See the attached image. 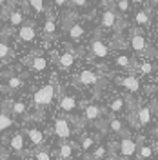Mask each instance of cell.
<instances>
[{
    "mask_svg": "<svg viewBox=\"0 0 158 160\" xmlns=\"http://www.w3.org/2000/svg\"><path fill=\"white\" fill-rule=\"evenodd\" d=\"M27 6H31L37 13H44L46 8H44V0H27Z\"/></svg>",
    "mask_w": 158,
    "mask_h": 160,
    "instance_id": "4316f807",
    "label": "cell"
},
{
    "mask_svg": "<svg viewBox=\"0 0 158 160\" xmlns=\"http://www.w3.org/2000/svg\"><path fill=\"white\" fill-rule=\"evenodd\" d=\"M116 82H118L120 86H124L126 89H129V91H133V93H136V91L140 89V82H138V78L136 77H124V78H116Z\"/></svg>",
    "mask_w": 158,
    "mask_h": 160,
    "instance_id": "8992f818",
    "label": "cell"
},
{
    "mask_svg": "<svg viewBox=\"0 0 158 160\" xmlns=\"http://www.w3.org/2000/svg\"><path fill=\"white\" fill-rule=\"evenodd\" d=\"M35 158H37V160H51V155H49V151L40 149V151L35 153Z\"/></svg>",
    "mask_w": 158,
    "mask_h": 160,
    "instance_id": "836d02e7",
    "label": "cell"
},
{
    "mask_svg": "<svg viewBox=\"0 0 158 160\" xmlns=\"http://www.w3.org/2000/svg\"><path fill=\"white\" fill-rule=\"evenodd\" d=\"M31 68L35 71H44L47 68V60L44 58V57H35L33 62H31Z\"/></svg>",
    "mask_w": 158,
    "mask_h": 160,
    "instance_id": "d6986e66",
    "label": "cell"
},
{
    "mask_svg": "<svg viewBox=\"0 0 158 160\" xmlns=\"http://www.w3.org/2000/svg\"><path fill=\"white\" fill-rule=\"evenodd\" d=\"M18 37H20V40H24V42H33L35 37H37L35 28H33V26H20Z\"/></svg>",
    "mask_w": 158,
    "mask_h": 160,
    "instance_id": "30bf717a",
    "label": "cell"
},
{
    "mask_svg": "<svg viewBox=\"0 0 158 160\" xmlns=\"http://www.w3.org/2000/svg\"><path fill=\"white\" fill-rule=\"evenodd\" d=\"M136 153H138L140 160H146V158H149V157L153 155V148H149V146H142V142H140V148H136Z\"/></svg>",
    "mask_w": 158,
    "mask_h": 160,
    "instance_id": "7402d4cb",
    "label": "cell"
},
{
    "mask_svg": "<svg viewBox=\"0 0 158 160\" xmlns=\"http://www.w3.org/2000/svg\"><path fill=\"white\" fill-rule=\"evenodd\" d=\"M11 126H13V118H11L6 111H0V133L9 129Z\"/></svg>",
    "mask_w": 158,
    "mask_h": 160,
    "instance_id": "e0dca14e",
    "label": "cell"
},
{
    "mask_svg": "<svg viewBox=\"0 0 158 160\" xmlns=\"http://www.w3.org/2000/svg\"><path fill=\"white\" fill-rule=\"evenodd\" d=\"M93 146H95V140L91 138V137H82V140H80V148H82L84 151H89Z\"/></svg>",
    "mask_w": 158,
    "mask_h": 160,
    "instance_id": "f546056e",
    "label": "cell"
},
{
    "mask_svg": "<svg viewBox=\"0 0 158 160\" xmlns=\"http://www.w3.org/2000/svg\"><path fill=\"white\" fill-rule=\"evenodd\" d=\"M109 108H111V111H113V113H120V111L124 109V98H115L113 100V102H111V106H109Z\"/></svg>",
    "mask_w": 158,
    "mask_h": 160,
    "instance_id": "83f0119b",
    "label": "cell"
},
{
    "mask_svg": "<svg viewBox=\"0 0 158 160\" xmlns=\"http://www.w3.org/2000/svg\"><path fill=\"white\" fill-rule=\"evenodd\" d=\"M131 48L136 51V53H144L147 49V42L144 38V33L142 31H133L131 33Z\"/></svg>",
    "mask_w": 158,
    "mask_h": 160,
    "instance_id": "3957f363",
    "label": "cell"
},
{
    "mask_svg": "<svg viewBox=\"0 0 158 160\" xmlns=\"http://www.w3.org/2000/svg\"><path fill=\"white\" fill-rule=\"evenodd\" d=\"M106 158V148L104 146H98L93 149V155L89 157V160H104Z\"/></svg>",
    "mask_w": 158,
    "mask_h": 160,
    "instance_id": "cb8c5ba5",
    "label": "cell"
},
{
    "mask_svg": "<svg viewBox=\"0 0 158 160\" xmlns=\"http://www.w3.org/2000/svg\"><path fill=\"white\" fill-rule=\"evenodd\" d=\"M53 131H55V135H57L58 138H62V140L69 138L71 133H73L71 124L66 118H57L55 120V124H53Z\"/></svg>",
    "mask_w": 158,
    "mask_h": 160,
    "instance_id": "7a4b0ae2",
    "label": "cell"
},
{
    "mask_svg": "<svg viewBox=\"0 0 158 160\" xmlns=\"http://www.w3.org/2000/svg\"><path fill=\"white\" fill-rule=\"evenodd\" d=\"M4 4H6V0H0V8H2V6H4Z\"/></svg>",
    "mask_w": 158,
    "mask_h": 160,
    "instance_id": "f35d334b",
    "label": "cell"
},
{
    "mask_svg": "<svg viewBox=\"0 0 158 160\" xmlns=\"http://www.w3.org/2000/svg\"><path fill=\"white\" fill-rule=\"evenodd\" d=\"M131 2H133V4H144L146 0H131Z\"/></svg>",
    "mask_w": 158,
    "mask_h": 160,
    "instance_id": "74e56055",
    "label": "cell"
},
{
    "mask_svg": "<svg viewBox=\"0 0 158 160\" xmlns=\"http://www.w3.org/2000/svg\"><path fill=\"white\" fill-rule=\"evenodd\" d=\"M116 15L113 13V9H106L102 15V28H115L116 26Z\"/></svg>",
    "mask_w": 158,
    "mask_h": 160,
    "instance_id": "7c38bea8",
    "label": "cell"
},
{
    "mask_svg": "<svg viewBox=\"0 0 158 160\" xmlns=\"http://www.w3.org/2000/svg\"><path fill=\"white\" fill-rule=\"evenodd\" d=\"M44 35L49 38V37H53L55 35V18L53 17H47V20H46V24H44Z\"/></svg>",
    "mask_w": 158,
    "mask_h": 160,
    "instance_id": "ffe728a7",
    "label": "cell"
},
{
    "mask_svg": "<svg viewBox=\"0 0 158 160\" xmlns=\"http://www.w3.org/2000/svg\"><path fill=\"white\" fill-rule=\"evenodd\" d=\"M11 111L15 115H26V104L24 102H13L11 104Z\"/></svg>",
    "mask_w": 158,
    "mask_h": 160,
    "instance_id": "484cf974",
    "label": "cell"
},
{
    "mask_svg": "<svg viewBox=\"0 0 158 160\" xmlns=\"http://www.w3.org/2000/svg\"><path fill=\"white\" fill-rule=\"evenodd\" d=\"M109 129L115 131V133H122V131H124V126H122V122H120V120L111 118V120H109Z\"/></svg>",
    "mask_w": 158,
    "mask_h": 160,
    "instance_id": "4dcf8cb0",
    "label": "cell"
},
{
    "mask_svg": "<svg viewBox=\"0 0 158 160\" xmlns=\"http://www.w3.org/2000/svg\"><path fill=\"white\" fill-rule=\"evenodd\" d=\"M60 158H71V155H73V148H71V144H62L60 146Z\"/></svg>",
    "mask_w": 158,
    "mask_h": 160,
    "instance_id": "d4e9b609",
    "label": "cell"
},
{
    "mask_svg": "<svg viewBox=\"0 0 158 160\" xmlns=\"http://www.w3.org/2000/svg\"><path fill=\"white\" fill-rule=\"evenodd\" d=\"M135 22H136L138 26H147L149 22H151V17H149L147 11H138V13L135 15Z\"/></svg>",
    "mask_w": 158,
    "mask_h": 160,
    "instance_id": "44dd1931",
    "label": "cell"
},
{
    "mask_svg": "<svg viewBox=\"0 0 158 160\" xmlns=\"http://www.w3.org/2000/svg\"><path fill=\"white\" fill-rule=\"evenodd\" d=\"M136 69H138V73H142V75H149V73H153V64L144 62V64L136 66Z\"/></svg>",
    "mask_w": 158,
    "mask_h": 160,
    "instance_id": "1f68e13d",
    "label": "cell"
},
{
    "mask_svg": "<svg viewBox=\"0 0 158 160\" xmlns=\"http://www.w3.org/2000/svg\"><path fill=\"white\" fill-rule=\"evenodd\" d=\"M55 4H57V6H64V4H66V0H55Z\"/></svg>",
    "mask_w": 158,
    "mask_h": 160,
    "instance_id": "8d00e7d4",
    "label": "cell"
},
{
    "mask_svg": "<svg viewBox=\"0 0 158 160\" xmlns=\"http://www.w3.org/2000/svg\"><path fill=\"white\" fill-rule=\"evenodd\" d=\"M118 9L122 13H126L129 9V0H118Z\"/></svg>",
    "mask_w": 158,
    "mask_h": 160,
    "instance_id": "e575fe53",
    "label": "cell"
},
{
    "mask_svg": "<svg viewBox=\"0 0 158 160\" xmlns=\"http://www.w3.org/2000/svg\"><path fill=\"white\" fill-rule=\"evenodd\" d=\"M11 55V46L6 42H0V60H6Z\"/></svg>",
    "mask_w": 158,
    "mask_h": 160,
    "instance_id": "f1b7e54d",
    "label": "cell"
},
{
    "mask_svg": "<svg viewBox=\"0 0 158 160\" xmlns=\"http://www.w3.org/2000/svg\"><path fill=\"white\" fill-rule=\"evenodd\" d=\"M27 137H29V142L33 146H40V144H44V133L40 129H35V128H31L27 129Z\"/></svg>",
    "mask_w": 158,
    "mask_h": 160,
    "instance_id": "5bb4252c",
    "label": "cell"
},
{
    "mask_svg": "<svg viewBox=\"0 0 158 160\" xmlns=\"http://www.w3.org/2000/svg\"><path fill=\"white\" fill-rule=\"evenodd\" d=\"M58 64L62 69H69L71 66L75 64V57H73V53H69V51H66V53H62L58 58Z\"/></svg>",
    "mask_w": 158,
    "mask_h": 160,
    "instance_id": "9a60e30c",
    "label": "cell"
},
{
    "mask_svg": "<svg viewBox=\"0 0 158 160\" xmlns=\"http://www.w3.org/2000/svg\"><path fill=\"white\" fill-rule=\"evenodd\" d=\"M7 20H9L11 26H20L24 22V15H22V11H11L7 15Z\"/></svg>",
    "mask_w": 158,
    "mask_h": 160,
    "instance_id": "ac0fdd59",
    "label": "cell"
},
{
    "mask_svg": "<svg viewBox=\"0 0 158 160\" xmlns=\"http://www.w3.org/2000/svg\"><path fill=\"white\" fill-rule=\"evenodd\" d=\"M135 153H136V144H135V140L129 138V137L120 140V155H122L124 158H131Z\"/></svg>",
    "mask_w": 158,
    "mask_h": 160,
    "instance_id": "277c9868",
    "label": "cell"
},
{
    "mask_svg": "<svg viewBox=\"0 0 158 160\" xmlns=\"http://www.w3.org/2000/svg\"><path fill=\"white\" fill-rule=\"evenodd\" d=\"M91 53H93L96 58H107L109 49H107V46H106L102 40L95 38L93 42H91Z\"/></svg>",
    "mask_w": 158,
    "mask_h": 160,
    "instance_id": "5b68a950",
    "label": "cell"
},
{
    "mask_svg": "<svg viewBox=\"0 0 158 160\" xmlns=\"http://www.w3.org/2000/svg\"><path fill=\"white\" fill-rule=\"evenodd\" d=\"M55 95H57V84H46V86H42L40 89L35 91V95H33V104L37 106V108H46V106H49L51 102L55 100Z\"/></svg>",
    "mask_w": 158,
    "mask_h": 160,
    "instance_id": "6da1fadb",
    "label": "cell"
},
{
    "mask_svg": "<svg viewBox=\"0 0 158 160\" xmlns=\"http://www.w3.org/2000/svg\"><path fill=\"white\" fill-rule=\"evenodd\" d=\"M71 4L75 8H86L87 6V0H71Z\"/></svg>",
    "mask_w": 158,
    "mask_h": 160,
    "instance_id": "d590c367",
    "label": "cell"
},
{
    "mask_svg": "<svg viewBox=\"0 0 158 160\" xmlns=\"http://www.w3.org/2000/svg\"><path fill=\"white\" fill-rule=\"evenodd\" d=\"M9 149L15 151V153L24 151V135L22 133H15L9 138Z\"/></svg>",
    "mask_w": 158,
    "mask_h": 160,
    "instance_id": "9c48e42d",
    "label": "cell"
},
{
    "mask_svg": "<svg viewBox=\"0 0 158 160\" xmlns=\"http://www.w3.org/2000/svg\"><path fill=\"white\" fill-rule=\"evenodd\" d=\"M78 80L84 84V86H95L96 82L100 80V77L95 73V71H91V69H84L82 73H80V77Z\"/></svg>",
    "mask_w": 158,
    "mask_h": 160,
    "instance_id": "52a82bcc",
    "label": "cell"
},
{
    "mask_svg": "<svg viewBox=\"0 0 158 160\" xmlns=\"http://www.w3.org/2000/svg\"><path fill=\"white\" fill-rule=\"evenodd\" d=\"M67 33H69V37L73 40H78V38H82V37L86 35V29H84L82 24H73L69 29H67Z\"/></svg>",
    "mask_w": 158,
    "mask_h": 160,
    "instance_id": "2e32d148",
    "label": "cell"
},
{
    "mask_svg": "<svg viewBox=\"0 0 158 160\" xmlns=\"http://www.w3.org/2000/svg\"><path fill=\"white\" fill-rule=\"evenodd\" d=\"M136 117H138L140 126H147L149 122L153 120V111H151L149 106H142V108L138 109V113H136Z\"/></svg>",
    "mask_w": 158,
    "mask_h": 160,
    "instance_id": "ba28073f",
    "label": "cell"
},
{
    "mask_svg": "<svg viewBox=\"0 0 158 160\" xmlns=\"http://www.w3.org/2000/svg\"><path fill=\"white\" fill-rule=\"evenodd\" d=\"M100 115H102V109H100L98 106H95V104L87 106L86 111H84V118L86 120H98Z\"/></svg>",
    "mask_w": 158,
    "mask_h": 160,
    "instance_id": "4fadbf2b",
    "label": "cell"
},
{
    "mask_svg": "<svg viewBox=\"0 0 158 160\" xmlns=\"http://www.w3.org/2000/svg\"><path fill=\"white\" fill-rule=\"evenodd\" d=\"M115 64L118 66V68H131V58H129L127 55H118L116 58H115Z\"/></svg>",
    "mask_w": 158,
    "mask_h": 160,
    "instance_id": "603a6c76",
    "label": "cell"
},
{
    "mask_svg": "<svg viewBox=\"0 0 158 160\" xmlns=\"http://www.w3.org/2000/svg\"><path fill=\"white\" fill-rule=\"evenodd\" d=\"M20 86H22V78H18V77H11L7 80V88L9 89H18Z\"/></svg>",
    "mask_w": 158,
    "mask_h": 160,
    "instance_id": "d6a6232c",
    "label": "cell"
},
{
    "mask_svg": "<svg viewBox=\"0 0 158 160\" xmlns=\"http://www.w3.org/2000/svg\"><path fill=\"white\" fill-rule=\"evenodd\" d=\"M77 108V98L71 97V95H64L60 98V109L66 111V113H71V111Z\"/></svg>",
    "mask_w": 158,
    "mask_h": 160,
    "instance_id": "8fae6325",
    "label": "cell"
}]
</instances>
